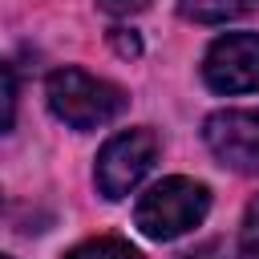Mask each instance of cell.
Returning <instances> with one entry per match:
<instances>
[{"label":"cell","mask_w":259,"mask_h":259,"mask_svg":"<svg viewBox=\"0 0 259 259\" xmlns=\"http://www.w3.org/2000/svg\"><path fill=\"white\" fill-rule=\"evenodd\" d=\"M210 210V190L186 174H174V178H162L154 182L138 206H134V227L154 239V243H170L186 231H194Z\"/></svg>","instance_id":"1"},{"label":"cell","mask_w":259,"mask_h":259,"mask_svg":"<svg viewBox=\"0 0 259 259\" xmlns=\"http://www.w3.org/2000/svg\"><path fill=\"white\" fill-rule=\"evenodd\" d=\"M45 97H49V109L73 130H101L125 109V93L113 81L93 77V73L73 69V65L49 73Z\"/></svg>","instance_id":"2"},{"label":"cell","mask_w":259,"mask_h":259,"mask_svg":"<svg viewBox=\"0 0 259 259\" xmlns=\"http://www.w3.org/2000/svg\"><path fill=\"white\" fill-rule=\"evenodd\" d=\"M154 162H158V134L146 125L121 130L101 146L97 166H93V182L105 198H125L154 170Z\"/></svg>","instance_id":"3"},{"label":"cell","mask_w":259,"mask_h":259,"mask_svg":"<svg viewBox=\"0 0 259 259\" xmlns=\"http://www.w3.org/2000/svg\"><path fill=\"white\" fill-rule=\"evenodd\" d=\"M202 81L214 93H255L259 89V32H227L210 40L202 57Z\"/></svg>","instance_id":"4"},{"label":"cell","mask_w":259,"mask_h":259,"mask_svg":"<svg viewBox=\"0 0 259 259\" xmlns=\"http://www.w3.org/2000/svg\"><path fill=\"white\" fill-rule=\"evenodd\" d=\"M202 138L223 166L259 174V109H219L206 117Z\"/></svg>","instance_id":"5"},{"label":"cell","mask_w":259,"mask_h":259,"mask_svg":"<svg viewBox=\"0 0 259 259\" xmlns=\"http://www.w3.org/2000/svg\"><path fill=\"white\" fill-rule=\"evenodd\" d=\"M178 12L194 24H227L259 12V0H178Z\"/></svg>","instance_id":"6"},{"label":"cell","mask_w":259,"mask_h":259,"mask_svg":"<svg viewBox=\"0 0 259 259\" xmlns=\"http://www.w3.org/2000/svg\"><path fill=\"white\" fill-rule=\"evenodd\" d=\"M65 259H138V251L125 239H117V235H97V239L77 243Z\"/></svg>","instance_id":"7"},{"label":"cell","mask_w":259,"mask_h":259,"mask_svg":"<svg viewBox=\"0 0 259 259\" xmlns=\"http://www.w3.org/2000/svg\"><path fill=\"white\" fill-rule=\"evenodd\" d=\"M239 251H243V259H259V194H255V198L247 202V210H243Z\"/></svg>","instance_id":"8"},{"label":"cell","mask_w":259,"mask_h":259,"mask_svg":"<svg viewBox=\"0 0 259 259\" xmlns=\"http://www.w3.org/2000/svg\"><path fill=\"white\" fill-rule=\"evenodd\" d=\"M12 121H16V77L0 61V134H8Z\"/></svg>","instance_id":"9"},{"label":"cell","mask_w":259,"mask_h":259,"mask_svg":"<svg viewBox=\"0 0 259 259\" xmlns=\"http://www.w3.org/2000/svg\"><path fill=\"white\" fill-rule=\"evenodd\" d=\"M97 8L109 16H134V12L150 8V0H97Z\"/></svg>","instance_id":"10"},{"label":"cell","mask_w":259,"mask_h":259,"mask_svg":"<svg viewBox=\"0 0 259 259\" xmlns=\"http://www.w3.org/2000/svg\"><path fill=\"white\" fill-rule=\"evenodd\" d=\"M109 40H113V49H117L121 57H138V53H142V40H138L130 28H113V32H109Z\"/></svg>","instance_id":"11"},{"label":"cell","mask_w":259,"mask_h":259,"mask_svg":"<svg viewBox=\"0 0 259 259\" xmlns=\"http://www.w3.org/2000/svg\"><path fill=\"white\" fill-rule=\"evenodd\" d=\"M182 259H231V255H227L223 243H206V247H198V251H190V255H182Z\"/></svg>","instance_id":"12"},{"label":"cell","mask_w":259,"mask_h":259,"mask_svg":"<svg viewBox=\"0 0 259 259\" xmlns=\"http://www.w3.org/2000/svg\"><path fill=\"white\" fill-rule=\"evenodd\" d=\"M0 259H12V255H0Z\"/></svg>","instance_id":"13"},{"label":"cell","mask_w":259,"mask_h":259,"mask_svg":"<svg viewBox=\"0 0 259 259\" xmlns=\"http://www.w3.org/2000/svg\"><path fill=\"white\" fill-rule=\"evenodd\" d=\"M0 202H4V198H0Z\"/></svg>","instance_id":"14"}]
</instances>
